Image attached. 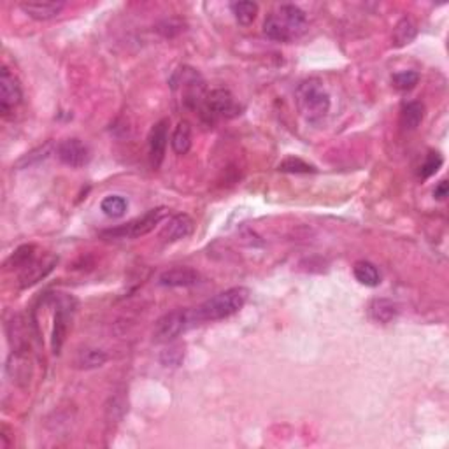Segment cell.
<instances>
[{
    "instance_id": "obj_11",
    "label": "cell",
    "mask_w": 449,
    "mask_h": 449,
    "mask_svg": "<svg viewBox=\"0 0 449 449\" xmlns=\"http://www.w3.org/2000/svg\"><path fill=\"white\" fill-rule=\"evenodd\" d=\"M56 264H58V258L51 256V254L30 261L27 267L20 271V278H18L20 279V288H30L36 283H39V281H43L53 271Z\"/></svg>"
},
{
    "instance_id": "obj_22",
    "label": "cell",
    "mask_w": 449,
    "mask_h": 449,
    "mask_svg": "<svg viewBox=\"0 0 449 449\" xmlns=\"http://www.w3.org/2000/svg\"><path fill=\"white\" fill-rule=\"evenodd\" d=\"M416 33L418 30L414 21L409 20V18H404V20H400L396 23L395 30H393V43H395L396 48L407 46V44H411L416 39Z\"/></svg>"
},
{
    "instance_id": "obj_6",
    "label": "cell",
    "mask_w": 449,
    "mask_h": 449,
    "mask_svg": "<svg viewBox=\"0 0 449 449\" xmlns=\"http://www.w3.org/2000/svg\"><path fill=\"white\" fill-rule=\"evenodd\" d=\"M167 209L166 207H156L151 209V211L146 212L142 218L134 220V222L123 224V227L118 228H111V230L104 232V237H118V239H137L142 237V235L149 234L151 230H155V227L166 218Z\"/></svg>"
},
{
    "instance_id": "obj_1",
    "label": "cell",
    "mask_w": 449,
    "mask_h": 449,
    "mask_svg": "<svg viewBox=\"0 0 449 449\" xmlns=\"http://www.w3.org/2000/svg\"><path fill=\"white\" fill-rule=\"evenodd\" d=\"M249 298V290L244 286H235L215 295L204 304L192 310L193 323H205V321H220L224 318L234 316L246 305Z\"/></svg>"
},
{
    "instance_id": "obj_2",
    "label": "cell",
    "mask_w": 449,
    "mask_h": 449,
    "mask_svg": "<svg viewBox=\"0 0 449 449\" xmlns=\"http://www.w3.org/2000/svg\"><path fill=\"white\" fill-rule=\"evenodd\" d=\"M305 27H308V16L304 11L293 4H284L265 20L264 33L278 43H290L302 36Z\"/></svg>"
},
{
    "instance_id": "obj_9",
    "label": "cell",
    "mask_w": 449,
    "mask_h": 449,
    "mask_svg": "<svg viewBox=\"0 0 449 449\" xmlns=\"http://www.w3.org/2000/svg\"><path fill=\"white\" fill-rule=\"evenodd\" d=\"M21 97H23V92H21L20 81L7 67H2V72H0V112L4 116L9 114L14 107L20 106Z\"/></svg>"
},
{
    "instance_id": "obj_31",
    "label": "cell",
    "mask_w": 449,
    "mask_h": 449,
    "mask_svg": "<svg viewBox=\"0 0 449 449\" xmlns=\"http://www.w3.org/2000/svg\"><path fill=\"white\" fill-rule=\"evenodd\" d=\"M448 193H449V185L446 179H443V181L436 186V190H433V197H436L437 200H444V198L448 197Z\"/></svg>"
},
{
    "instance_id": "obj_12",
    "label": "cell",
    "mask_w": 449,
    "mask_h": 449,
    "mask_svg": "<svg viewBox=\"0 0 449 449\" xmlns=\"http://www.w3.org/2000/svg\"><path fill=\"white\" fill-rule=\"evenodd\" d=\"M20 7L32 20L48 21L60 16L65 4L55 2V0H28V2H21Z\"/></svg>"
},
{
    "instance_id": "obj_16",
    "label": "cell",
    "mask_w": 449,
    "mask_h": 449,
    "mask_svg": "<svg viewBox=\"0 0 449 449\" xmlns=\"http://www.w3.org/2000/svg\"><path fill=\"white\" fill-rule=\"evenodd\" d=\"M369 316L376 323L388 325L399 316V305L390 298H376V301L370 302Z\"/></svg>"
},
{
    "instance_id": "obj_21",
    "label": "cell",
    "mask_w": 449,
    "mask_h": 449,
    "mask_svg": "<svg viewBox=\"0 0 449 449\" xmlns=\"http://www.w3.org/2000/svg\"><path fill=\"white\" fill-rule=\"evenodd\" d=\"M423 118H425V106L421 102H407L402 106V112H400V121H402V126L406 129L414 130L421 125Z\"/></svg>"
},
{
    "instance_id": "obj_4",
    "label": "cell",
    "mask_w": 449,
    "mask_h": 449,
    "mask_svg": "<svg viewBox=\"0 0 449 449\" xmlns=\"http://www.w3.org/2000/svg\"><path fill=\"white\" fill-rule=\"evenodd\" d=\"M198 112H200V118L204 119L205 123L212 125V123H216L218 119L237 116L239 106L235 104L234 95H232L228 90L216 88L205 93L204 100H202L200 107H198Z\"/></svg>"
},
{
    "instance_id": "obj_14",
    "label": "cell",
    "mask_w": 449,
    "mask_h": 449,
    "mask_svg": "<svg viewBox=\"0 0 449 449\" xmlns=\"http://www.w3.org/2000/svg\"><path fill=\"white\" fill-rule=\"evenodd\" d=\"M193 232V220L188 215H174L163 227L160 237L163 242H175L190 237Z\"/></svg>"
},
{
    "instance_id": "obj_7",
    "label": "cell",
    "mask_w": 449,
    "mask_h": 449,
    "mask_svg": "<svg viewBox=\"0 0 449 449\" xmlns=\"http://www.w3.org/2000/svg\"><path fill=\"white\" fill-rule=\"evenodd\" d=\"M74 305H76V301L72 297H65L63 295V297L58 298L53 320V334H51V347H53L55 355H60L63 342H65L70 318H72L74 313Z\"/></svg>"
},
{
    "instance_id": "obj_25",
    "label": "cell",
    "mask_w": 449,
    "mask_h": 449,
    "mask_svg": "<svg viewBox=\"0 0 449 449\" xmlns=\"http://www.w3.org/2000/svg\"><path fill=\"white\" fill-rule=\"evenodd\" d=\"M232 11H234L235 20L241 25L248 27L254 21L258 14V4L254 2H235L232 4Z\"/></svg>"
},
{
    "instance_id": "obj_5",
    "label": "cell",
    "mask_w": 449,
    "mask_h": 449,
    "mask_svg": "<svg viewBox=\"0 0 449 449\" xmlns=\"http://www.w3.org/2000/svg\"><path fill=\"white\" fill-rule=\"evenodd\" d=\"M192 325H195L193 323L192 310H171V313L163 314V316L156 321L153 337H155L156 342H174V340L181 334H185Z\"/></svg>"
},
{
    "instance_id": "obj_10",
    "label": "cell",
    "mask_w": 449,
    "mask_h": 449,
    "mask_svg": "<svg viewBox=\"0 0 449 449\" xmlns=\"http://www.w3.org/2000/svg\"><path fill=\"white\" fill-rule=\"evenodd\" d=\"M168 141V119H160L149 132V163L153 168L162 167L167 153Z\"/></svg>"
},
{
    "instance_id": "obj_15",
    "label": "cell",
    "mask_w": 449,
    "mask_h": 449,
    "mask_svg": "<svg viewBox=\"0 0 449 449\" xmlns=\"http://www.w3.org/2000/svg\"><path fill=\"white\" fill-rule=\"evenodd\" d=\"M7 376L11 377L13 383L27 384L30 381V360L28 353H18V351H11L9 360L6 365Z\"/></svg>"
},
{
    "instance_id": "obj_24",
    "label": "cell",
    "mask_w": 449,
    "mask_h": 449,
    "mask_svg": "<svg viewBox=\"0 0 449 449\" xmlns=\"http://www.w3.org/2000/svg\"><path fill=\"white\" fill-rule=\"evenodd\" d=\"M36 258H37L36 256V246L25 244V246H21V248H18L13 254H11V258L7 260L6 267L18 269V271H21V269L27 267L30 261H33Z\"/></svg>"
},
{
    "instance_id": "obj_13",
    "label": "cell",
    "mask_w": 449,
    "mask_h": 449,
    "mask_svg": "<svg viewBox=\"0 0 449 449\" xmlns=\"http://www.w3.org/2000/svg\"><path fill=\"white\" fill-rule=\"evenodd\" d=\"M200 281V274L192 267H174L168 269V271L162 272L158 278V283L162 286L167 288H188V286H195V284Z\"/></svg>"
},
{
    "instance_id": "obj_30",
    "label": "cell",
    "mask_w": 449,
    "mask_h": 449,
    "mask_svg": "<svg viewBox=\"0 0 449 449\" xmlns=\"http://www.w3.org/2000/svg\"><path fill=\"white\" fill-rule=\"evenodd\" d=\"M443 162L444 160H443V156L439 155V153H436V151L428 153L425 158V162H423L421 167H420V178L421 179L432 178V175L437 174V171L443 167Z\"/></svg>"
},
{
    "instance_id": "obj_20",
    "label": "cell",
    "mask_w": 449,
    "mask_h": 449,
    "mask_svg": "<svg viewBox=\"0 0 449 449\" xmlns=\"http://www.w3.org/2000/svg\"><path fill=\"white\" fill-rule=\"evenodd\" d=\"M353 274L358 283L365 284V286L376 288V286H379V283H381L379 271H377L376 265L370 264V261H365V260L357 261V264L353 265Z\"/></svg>"
},
{
    "instance_id": "obj_27",
    "label": "cell",
    "mask_w": 449,
    "mask_h": 449,
    "mask_svg": "<svg viewBox=\"0 0 449 449\" xmlns=\"http://www.w3.org/2000/svg\"><path fill=\"white\" fill-rule=\"evenodd\" d=\"M51 148H53V142H46L44 146H39V148H36L33 151L27 153V155H25L23 158L16 163V167L27 168L30 166H36V163L43 162V160H46L48 155L51 153Z\"/></svg>"
},
{
    "instance_id": "obj_29",
    "label": "cell",
    "mask_w": 449,
    "mask_h": 449,
    "mask_svg": "<svg viewBox=\"0 0 449 449\" xmlns=\"http://www.w3.org/2000/svg\"><path fill=\"white\" fill-rule=\"evenodd\" d=\"M418 83H420V74L414 70H404V72H396L393 76V86L400 92H409Z\"/></svg>"
},
{
    "instance_id": "obj_18",
    "label": "cell",
    "mask_w": 449,
    "mask_h": 449,
    "mask_svg": "<svg viewBox=\"0 0 449 449\" xmlns=\"http://www.w3.org/2000/svg\"><path fill=\"white\" fill-rule=\"evenodd\" d=\"M171 146L174 149L175 155H186V153L192 149V125L186 119H181V121L175 125L174 132H172L171 137Z\"/></svg>"
},
{
    "instance_id": "obj_23",
    "label": "cell",
    "mask_w": 449,
    "mask_h": 449,
    "mask_svg": "<svg viewBox=\"0 0 449 449\" xmlns=\"http://www.w3.org/2000/svg\"><path fill=\"white\" fill-rule=\"evenodd\" d=\"M100 209H102V212L107 218L116 220L121 218V216L125 215L126 209H129V202H126L121 195H107L102 202H100Z\"/></svg>"
},
{
    "instance_id": "obj_3",
    "label": "cell",
    "mask_w": 449,
    "mask_h": 449,
    "mask_svg": "<svg viewBox=\"0 0 449 449\" xmlns=\"http://www.w3.org/2000/svg\"><path fill=\"white\" fill-rule=\"evenodd\" d=\"M298 112L308 123L323 121L330 111V95L320 80H305L295 92Z\"/></svg>"
},
{
    "instance_id": "obj_26",
    "label": "cell",
    "mask_w": 449,
    "mask_h": 449,
    "mask_svg": "<svg viewBox=\"0 0 449 449\" xmlns=\"http://www.w3.org/2000/svg\"><path fill=\"white\" fill-rule=\"evenodd\" d=\"M278 168L281 172H288V174H313V172H316V167L304 162V160L295 158V156H288L286 160L279 163Z\"/></svg>"
},
{
    "instance_id": "obj_19",
    "label": "cell",
    "mask_w": 449,
    "mask_h": 449,
    "mask_svg": "<svg viewBox=\"0 0 449 449\" xmlns=\"http://www.w3.org/2000/svg\"><path fill=\"white\" fill-rule=\"evenodd\" d=\"M107 362V355L106 351L97 350V347H85L77 353L76 360H74V365L81 370H92V369H99Z\"/></svg>"
},
{
    "instance_id": "obj_17",
    "label": "cell",
    "mask_w": 449,
    "mask_h": 449,
    "mask_svg": "<svg viewBox=\"0 0 449 449\" xmlns=\"http://www.w3.org/2000/svg\"><path fill=\"white\" fill-rule=\"evenodd\" d=\"M7 335H9V344L11 347H13V351H18V353H28L30 344L21 316L11 318V321L7 323Z\"/></svg>"
},
{
    "instance_id": "obj_8",
    "label": "cell",
    "mask_w": 449,
    "mask_h": 449,
    "mask_svg": "<svg viewBox=\"0 0 449 449\" xmlns=\"http://www.w3.org/2000/svg\"><path fill=\"white\" fill-rule=\"evenodd\" d=\"M56 156H58L60 162L65 163L67 167L80 168L85 167L86 163L90 162L92 153H90V148L83 141L72 137V139L58 142V146H56Z\"/></svg>"
},
{
    "instance_id": "obj_28",
    "label": "cell",
    "mask_w": 449,
    "mask_h": 449,
    "mask_svg": "<svg viewBox=\"0 0 449 449\" xmlns=\"http://www.w3.org/2000/svg\"><path fill=\"white\" fill-rule=\"evenodd\" d=\"M185 360V346L183 344H171L160 355V362L166 367H179Z\"/></svg>"
}]
</instances>
